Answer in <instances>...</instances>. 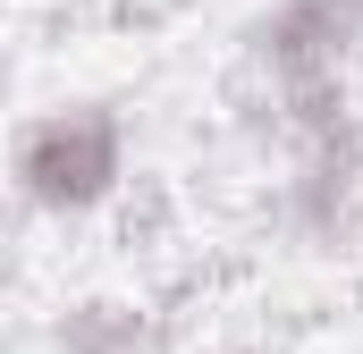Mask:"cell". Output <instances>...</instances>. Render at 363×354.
<instances>
[{
    "mask_svg": "<svg viewBox=\"0 0 363 354\" xmlns=\"http://www.w3.org/2000/svg\"><path fill=\"white\" fill-rule=\"evenodd\" d=\"M363 34V0H271L245 34L262 101L296 152V219L313 236H347L363 185V127L347 101V59Z\"/></svg>",
    "mask_w": 363,
    "mask_h": 354,
    "instance_id": "cell-1",
    "label": "cell"
},
{
    "mask_svg": "<svg viewBox=\"0 0 363 354\" xmlns=\"http://www.w3.org/2000/svg\"><path fill=\"white\" fill-rule=\"evenodd\" d=\"M127 177V118L110 101H60L17 127V194L34 211H93Z\"/></svg>",
    "mask_w": 363,
    "mask_h": 354,
    "instance_id": "cell-2",
    "label": "cell"
},
{
    "mask_svg": "<svg viewBox=\"0 0 363 354\" xmlns=\"http://www.w3.org/2000/svg\"><path fill=\"white\" fill-rule=\"evenodd\" d=\"M60 354H144V321L127 304H85V312H68Z\"/></svg>",
    "mask_w": 363,
    "mask_h": 354,
    "instance_id": "cell-3",
    "label": "cell"
}]
</instances>
